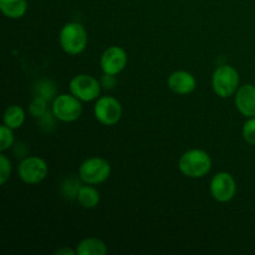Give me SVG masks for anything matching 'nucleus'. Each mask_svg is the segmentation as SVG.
Here are the masks:
<instances>
[{
	"label": "nucleus",
	"mask_w": 255,
	"mask_h": 255,
	"mask_svg": "<svg viewBox=\"0 0 255 255\" xmlns=\"http://www.w3.org/2000/svg\"><path fill=\"white\" fill-rule=\"evenodd\" d=\"M179 171L189 178H202L212 168V158L203 149H189L184 152L178 162Z\"/></svg>",
	"instance_id": "obj_1"
},
{
	"label": "nucleus",
	"mask_w": 255,
	"mask_h": 255,
	"mask_svg": "<svg viewBox=\"0 0 255 255\" xmlns=\"http://www.w3.org/2000/svg\"><path fill=\"white\" fill-rule=\"evenodd\" d=\"M59 40L66 54L79 55L86 49L89 37L86 29L80 22H67L60 31Z\"/></svg>",
	"instance_id": "obj_2"
},
{
	"label": "nucleus",
	"mask_w": 255,
	"mask_h": 255,
	"mask_svg": "<svg viewBox=\"0 0 255 255\" xmlns=\"http://www.w3.org/2000/svg\"><path fill=\"white\" fill-rule=\"evenodd\" d=\"M239 74L231 65H221L214 71L212 86L214 92L222 99L233 96L239 89Z\"/></svg>",
	"instance_id": "obj_3"
},
{
	"label": "nucleus",
	"mask_w": 255,
	"mask_h": 255,
	"mask_svg": "<svg viewBox=\"0 0 255 255\" xmlns=\"http://www.w3.org/2000/svg\"><path fill=\"white\" fill-rule=\"evenodd\" d=\"M111 174V166L101 157H91L81 163L79 168V178L86 184L96 186L107 181Z\"/></svg>",
	"instance_id": "obj_4"
},
{
	"label": "nucleus",
	"mask_w": 255,
	"mask_h": 255,
	"mask_svg": "<svg viewBox=\"0 0 255 255\" xmlns=\"http://www.w3.org/2000/svg\"><path fill=\"white\" fill-rule=\"evenodd\" d=\"M51 111L56 120L62 122H74L82 115L81 100L75 97L72 94L59 95L52 101Z\"/></svg>",
	"instance_id": "obj_5"
},
{
	"label": "nucleus",
	"mask_w": 255,
	"mask_h": 255,
	"mask_svg": "<svg viewBox=\"0 0 255 255\" xmlns=\"http://www.w3.org/2000/svg\"><path fill=\"white\" fill-rule=\"evenodd\" d=\"M49 173L47 163L36 156H29L21 159L17 166V174L26 184H37L44 181Z\"/></svg>",
	"instance_id": "obj_6"
},
{
	"label": "nucleus",
	"mask_w": 255,
	"mask_h": 255,
	"mask_svg": "<svg viewBox=\"0 0 255 255\" xmlns=\"http://www.w3.org/2000/svg\"><path fill=\"white\" fill-rule=\"evenodd\" d=\"M69 87L70 92L75 97H77V99L84 102H90L99 99L102 86L101 82L95 79L94 76H91V75L81 74L72 77Z\"/></svg>",
	"instance_id": "obj_7"
},
{
	"label": "nucleus",
	"mask_w": 255,
	"mask_h": 255,
	"mask_svg": "<svg viewBox=\"0 0 255 255\" xmlns=\"http://www.w3.org/2000/svg\"><path fill=\"white\" fill-rule=\"evenodd\" d=\"M94 114L100 124L104 126H114L121 120L122 106L115 97L102 96L97 99Z\"/></svg>",
	"instance_id": "obj_8"
},
{
	"label": "nucleus",
	"mask_w": 255,
	"mask_h": 255,
	"mask_svg": "<svg viewBox=\"0 0 255 255\" xmlns=\"http://www.w3.org/2000/svg\"><path fill=\"white\" fill-rule=\"evenodd\" d=\"M212 197L221 203L232 201L236 196L237 184L233 176L228 172H219L212 178L209 186Z\"/></svg>",
	"instance_id": "obj_9"
},
{
	"label": "nucleus",
	"mask_w": 255,
	"mask_h": 255,
	"mask_svg": "<svg viewBox=\"0 0 255 255\" xmlns=\"http://www.w3.org/2000/svg\"><path fill=\"white\" fill-rule=\"evenodd\" d=\"M100 65L104 74L119 75L127 65L126 51L120 46H110L102 54Z\"/></svg>",
	"instance_id": "obj_10"
},
{
	"label": "nucleus",
	"mask_w": 255,
	"mask_h": 255,
	"mask_svg": "<svg viewBox=\"0 0 255 255\" xmlns=\"http://www.w3.org/2000/svg\"><path fill=\"white\" fill-rule=\"evenodd\" d=\"M168 87L177 95H189L196 90V77L188 71H174L168 77Z\"/></svg>",
	"instance_id": "obj_11"
},
{
	"label": "nucleus",
	"mask_w": 255,
	"mask_h": 255,
	"mask_svg": "<svg viewBox=\"0 0 255 255\" xmlns=\"http://www.w3.org/2000/svg\"><path fill=\"white\" fill-rule=\"evenodd\" d=\"M236 106L246 117H255V86L247 84L236 92Z\"/></svg>",
	"instance_id": "obj_12"
},
{
	"label": "nucleus",
	"mask_w": 255,
	"mask_h": 255,
	"mask_svg": "<svg viewBox=\"0 0 255 255\" xmlns=\"http://www.w3.org/2000/svg\"><path fill=\"white\" fill-rule=\"evenodd\" d=\"M106 244L99 238H85L77 244V255H106Z\"/></svg>",
	"instance_id": "obj_13"
},
{
	"label": "nucleus",
	"mask_w": 255,
	"mask_h": 255,
	"mask_svg": "<svg viewBox=\"0 0 255 255\" xmlns=\"http://www.w3.org/2000/svg\"><path fill=\"white\" fill-rule=\"evenodd\" d=\"M0 10L9 19H20L27 10L26 0H0Z\"/></svg>",
	"instance_id": "obj_14"
},
{
	"label": "nucleus",
	"mask_w": 255,
	"mask_h": 255,
	"mask_svg": "<svg viewBox=\"0 0 255 255\" xmlns=\"http://www.w3.org/2000/svg\"><path fill=\"white\" fill-rule=\"evenodd\" d=\"M76 201L79 202L80 206L86 209L96 208L100 203V193L91 184L81 186L79 193H77Z\"/></svg>",
	"instance_id": "obj_15"
},
{
	"label": "nucleus",
	"mask_w": 255,
	"mask_h": 255,
	"mask_svg": "<svg viewBox=\"0 0 255 255\" xmlns=\"http://www.w3.org/2000/svg\"><path fill=\"white\" fill-rule=\"evenodd\" d=\"M25 122V111L17 105H11L4 112V125L11 129H16Z\"/></svg>",
	"instance_id": "obj_16"
},
{
	"label": "nucleus",
	"mask_w": 255,
	"mask_h": 255,
	"mask_svg": "<svg viewBox=\"0 0 255 255\" xmlns=\"http://www.w3.org/2000/svg\"><path fill=\"white\" fill-rule=\"evenodd\" d=\"M35 94H36V96H40L50 101V100L55 99V96H56V86L50 80H41L35 86Z\"/></svg>",
	"instance_id": "obj_17"
},
{
	"label": "nucleus",
	"mask_w": 255,
	"mask_h": 255,
	"mask_svg": "<svg viewBox=\"0 0 255 255\" xmlns=\"http://www.w3.org/2000/svg\"><path fill=\"white\" fill-rule=\"evenodd\" d=\"M80 188H81V186H80L77 179L67 178L65 179L64 183H62L61 191H62V194H64V197H66V198L76 199Z\"/></svg>",
	"instance_id": "obj_18"
},
{
	"label": "nucleus",
	"mask_w": 255,
	"mask_h": 255,
	"mask_svg": "<svg viewBox=\"0 0 255 255\" xmlns=\"http://www.w3.org/2000/svg\"><path fill=\"white\" fill-rule=\"evenodd\" d=\"M29 112L36 119H40L47 112V100L36 96L29 105Z\"/></svg>",
	"instance_id": "obj_19"
},
{
	"label": "nucleus",
	"mask_w": 255,
	"mask_h": 255,
	"mask_svg": "<svg viewBox=\"0 0 255 255\" xmlns=\"http://www.w3.org/2000/svg\"><path fill=\"white\" fill-rule=\"evenodd\" d=\"M14 144V133L10 127L2 125L0 127V151L4 152Z\"/></svg>",
	"instance_id": "obj_20"
},
{
	"label": "nucleus",
	"mask_w": 255,
	"mask_h": 255,
	"mask_svg": "<svg viewBox=\"0 0 255 255\" xmlns=\"http://www.w3.org/2000/svg\"><path fill=\"white\" fill-rule=\"evenodd\" d=\"M11 173V162L4 153L0 154V183L5 184Z\"/></svg>",
	"instance_id": "obj_21"
},
{
	"label": "nucleus",
	"mask_w": 255,
	"mask_h": 255,
	"mask_svg": "<svg viewBox=\"0 0 255 255\" xmlns=\"http://www.w3.org/2000/svg\"><path fill=\"white\" fill-rule=\"evenodd\" d=\"M243 137L247 143L255 146V117H249L243 126Z\"/></svg>",
	"instance_id": "obj_22"
},
{
	"label": "nucleus",
	"mask_w": 255,
	"mask_h": 255,
	"mask_svg": "<svg viewBox=\"0 0 255 255\" xmlns=\"http://www.w3.org/2000/svg\"><path fill=\"white\" fill-rule=\"evenodd\" d=\"M101 82V86L104 89L110 90V89H114L117 84V80H116V75H110V74H104V76L101 77L100 80Z\"/></svg>",
	"instance_id": "obj_23"
},
{
	"label": "nucleus",
	"mask_w": 255,
	"mask_h": 255,
	"mask_svg": "<svg viewBox=\"0 0 255 255\" xmlns=\"http://www.w3.org/2000/svg\"><path fill=\"white\" fill-rule=\"evenodd\" d=\"M55 254H60V255H64V254H66V255H75L76 254V251H71V249H69V248H64V249H59V251L56 252V253Z\"/></svg>",
	"instance_id": "obj_24"
}]
</instances>
